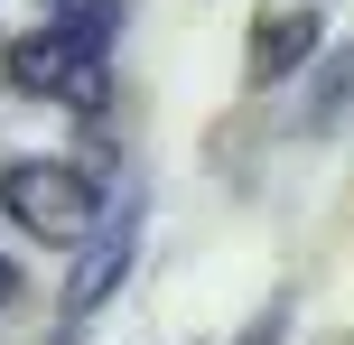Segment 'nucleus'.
Masks as SVG:
<instances>
[{"label": "nucleus", "instance_id": "39448f33", "mask_svg": "<svg viewBox=\"0 0 354 345\" xmlns=\"http://www.w3.org/2000/svg\"><path fill=\"white\" fill-rule=\"evenodd\" d=\"M345 103H354V56H336V66L317 75V103H308V122H336Z\"/></svg>", "mask_w": 354, "mask_h": 345}, {"label": "nucleus", "instance_id": "f257e3e1", "mask_svg": "<svg viewBox=\"0 0 354 345\" xmlns=\"http://www.w3.org/2000/svg\"><path fill=\"white\" fill-rule=\"evenodd\" d=\"M112 10H122V0H84V10H66L56 28L19 37V47H10V84L19 93H47V103H103Z\"/></svg>", "mask_w": 354, "mask_h": 345}, {"label": "nucleus", "instance_id": "7ed1b4c3", "mask_svg": "<svg viewBox=\"0 0 354 345\" xmlns=\"http://www.w3.org/2000/svg\"><path fill=\"white\" fill-rule=\"evenodd\" d=\"M317 47H326V19H317V10H270V19H261V37H252V84H280V75H299Z\"/></svg>", "mask_w": 354, "mask_h": 345}, {"label": "nucleus", "instance_id": "f03ea898", "mask_svg": "<svg viewBox=\"0 0 354 345\" xmlns=\"http://www.w3.org/2000/svg\"><path fill=\"white\" fill-rule=\"evenodd\" d=\"M0 205H10V224L28 243H56V252L103 234V178L84 159H10L0 168Z\"/></svg>", "mask_w": 354, "mask_h": 345}, {"label": "nucleus", "instance_id": "423d86ee", "mask_svg": "<svg viewBox=\"0 0 354 345\" xmlns=\"http://www.w3.org/2000/svg\"><path fill=\"white\" fill-rule=\"evenodd\" d=\"M270 336H280V317H261V327H252V336H243V345H270Z\"/></svg>", "mask_w": 354, "mask_h": 345}, {"label": "nucleus", "instance_id": "0eeeda50", "mask_svg": "<svg viewBox=\"0 0 354 345\" xmlns=\"http://www.w3.org/2000/svg\"><path fill=\"white\" fill-rule=\"evenodd\" d=\"M0 299H19V271H10V261H0Z\"/></svg>", "mask_w": 354, "mask_h": 345}, {"label": "nucleus", "instance_id": "20e7f679", "mask_svg": "<svg viewBox=\"0 0 354 345\" xmlns=\"http://www.w3.org/2000/svg\"><path fill=\"white\" fill-rule=\"evenodd\" d=\"M122 271H131V224H112V234L75 261V280H66V327H84V317L112 299V280H122Z\"/></svg>", "mask_w": 354, "mask_h": 345}]
</instances>
